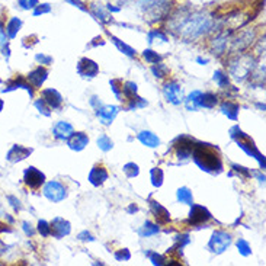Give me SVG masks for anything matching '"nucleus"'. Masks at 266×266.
I'll return each mask as SVG.
<instances>
[{
  "mask_svg": "<svg viewBox=\"0 0 266 266\" xmlns=\"http://www.w3.org/2000/svg\"><path fill=\"white\" fill-rule=\"evenodd\" d=\"M214 25V19L204 12H195L182 16L181 22L174 27V31L185 39H195L208 32Z\"/></svg>",
  "mask_w": 266,
  "mask_h": 266,
  "instance_id": "nucleus-1",
  "label": "nucleus"
},
{
  "mask_svg": "<svg viewBox=\"0 0 266 266\" xmlns=\"http://www.w3.org/2000/svg\"><path fill=\"white\" fill-rule=\"evenodd\" d=\"M191 156L193 157V162L199 166L202 170H205L208 173H220L223 170V162H221L220 153L211 144L196 143Z\"/></svg>",
  "mask_w": 266,
  "mask_h": 266,
  "instance_id": "nucleus-2",
  "label": "nucleus"
},
{
  "mask_svg": "<svg viewBox=\"0 0 266 266\" xmlns=\"http://www.w3.org/2000/svg\"><path fill=\"white\" fill-rule=\"evenodd\" d=\"M230 136H231L233 140H236V143L239 144L240 148H243L249 156L256 157L257 160H259V163L262 165V167H265V159L259 153V150L255 146V143L250 140L248 134H245L239 127H233V128L230 129Z\"/></svg>",
  "mask_w": 266,
  "mask_h": 266,
  "instance_id": "nucleus-3",
  "label": "nucleus"
},
{
  "mask_svg": "<svg viewBox=\"0 0 266 266\" xmlns=\"http://www.w3.org/2000/svg\"><path fill=\"white\" fill-rule=\"evenodd\" d=\"M231 245V236L226 231H215L210 239V243H208V248L211 249L212 253L215 255H220L223 252H226L227 249L230 248Z\"/></svg>",
  "mask_w": 266,
  "mask_h": 266,
  "instance_id": "nucleus-4",
  "label": "nucleus"
},
{
  "mask_svg": "<svg viewBox=\"0 0 266 266\" xmlns=\"http://www.w3.org/2000/svg\"><path fill=\"white\" fill-rule=\"evenodd\" d=\"M24 182L31 189H38V188H41V185L46 184V174L41 170H38L37 167L31 166V167L25 169V172H24Z\"/></svg>",
  "mask_w": 266,
  "mask_h": 266,
  "instance_id": "nucleus-5",
  "label": "nucleus"
},
{
  "mask_svg": "<svg viewBox=\"0 0 266 266\" xmlns=\"http://www.w3.org/2000/svg\"><path fill=\"white\" fill-rule=\"evenodd\" d=\"M44 195L51 202H60L67 196V191H65V188L60 182L51 181V182H48L44 186Z\"/></svg>",
  "mask_w": 266,
  "mask_h": 266,
  "instance_id": "nucleus-6",
  "label": "nucleus"
},
{
  "mask_svg": "<svg viewBox=\"0 0 266 266\" xmlns=\"http://www.w3.org/2000/svg\"><path fill=\"white\" fill-rule=\"evenodd\" d=\"M166 96V101L173 103V105H179L181 102H184V92L181 89V84L176 82H169L163 89Z\"/></svg>",
  "mask_w": 266,
  "mask_h": 266,
  "instance_id": "nucleus-7",
  "label": "nucleus"
},
{
  "mask_svg": "<svg viewBox=\"0 0 266 266\" xmlns=\"http://www.w3.org/2000/svg\"><path fill=\"white\" fill-rule=\"evenodd\" d=\"M211 212L208 211L205 207L192 204V210L189 212V223L192 226H198V224H202V223H207L208 220H211Z\"/></svg>",
  "mask_w": 266,
  "mask_h": 266,
  "instance_id": "nucleus-8",
  "label": "nucleus"
},
{
  "mask_svg": "<svg viewBox=\"0 0 266 266\" xmlns=\"http://www.w3.org/2000/svg\"><path fill=\"white\" fill-rule=\"evenodd\" d=\"M50 226H51V234L54 237H57V239H61L64 236H69L70 231H72L70 223L64 220V218H61V217H55L54 220L50 223Z\"/></svg>",
  "mask_w": 266,
  "mask_h": 266,
  "instance_id": "nucleus-9",
  "label": "nucleus"
},
{
  "mask_svg": "<svg viewBox=\"0 0 266 266\" xmlns=\"http://www.w3.org/2000/svg\"><path fill=\"white\" fill-rule=\"evenodd\" d=\"M77 72L82 77H89L92 79L99 73V65L96 64L91 58H82L77 64Z\"/></svg>",
  "mask_w": 266,
  "mask_h": 266,
  "instance_id": "nucleus-10",
  "label": "nucleus"
},
{
  "mask_svg": "<svg viewBox=\"0 0 266 266\" xmlns=\"http://www.w3.org/2000/svg\"><path fill=\"white\" fill-rule=\"evenodd\" d=\"M42 101L50 106V109H60L63 105V96L55 89H44L41 92Z\"/></svg>",
  "mask_w": 266,
  "mask_h": 266,
  "instance_id": "nucleus-11",
  "label": "nucleus"
},
{
  "mask_svg": "<svg viewBox=\"0 0 266 266\" xmlns=\"http://www.w3.org/2000/svg\"><path fill=\"white\" fill-rule=\"evenodd\" d=\"M47 77H48V70L46 67H37L35 70H32L28 74L27 80L34 89H39L42 86V83L47 80Z\"/></svg>",
  "mask_w": 266,
  "mask_h": 266,
  "instance_id": "nucleus-12",
  "label": "nucleus"
},
{
  "mask_svg": "<svg viewBox=\"0 0 266 266\" xmlns=\"http://www.w3.org/2000/svg\"><path fill=\"white\" fill-rule=\"evenodd\" d=\"M118 112H120V109L117 106H114V105H105L102 108H98L96 115H98V118L101 120L103 125H109L110 122L115 120V117L118 115Z\"/></svg>",
  "mask_w": 266,
  "mask_h": 266,
  "instance_id": "nucleus-13",
  "label": "nucleus"
},
{
  "mask_svg": "<svg viewBox=\"0 0 266 266\" xmlns=\"http://www.w3.org/2000/svg\"><path fill=\"white\" fill-rule=\"evenodd\" d=\"M67 144L72 150H76V151H82L84 147L89 144V137L84 134V132H74L67 138Z\"/></svg>",
  "mask_w": 266,
  "mask_h": 266,
  "instance_id": "nucleus-14",
  "label": "nucleus"
},
{
  "mask_svg": "<svg viewBox=\"0 0 266 266\" xmlns=\"http://www.w3.org/2000/svg\"><path fill=\"white\" fill-rule=\"evenodd\" d=\"M31 153H32L31 148H27V147L16 144V146H13L12 148H10L6 159H8L9 162H12V163H16V162H20V160L27 159Z\"/></svg>",
  "mask_w": 266,
  "mask_h": 266,
  "instance_id": "nucleus-15",
  "label": "nucleus"
},
{
  "mask_svg": "<svg viewBox=\"0 0 266 266\" xmlns=\"http://www.w3.org/2000/svg\"><path fill=\"white\" fill-rule=\"evenodd\" d=\"M108 179V172L103 166H93L91 173H89V181L93 186H101L105 181Z\"/></svg>",
  "mask_w": 266,
  "mask_h": 266,
  "instance_id": "nucleus-16",
  "label": "nucleus"
},
{
  "mask_svg": "<svg viewBox=\"0 0 266 266\" xmlns=\"http://www.w3.org/2000/svg\"><path fill=\"white\" fill-rule=\"evenodd\" d=\"M150 208H151V212L153 215L156 217L157 223L160 224H166L170 221V214L166 210L163 205H160L157 201H150Z\"/></svg>",
  "mask_w": 266,
  "mask_h": 266,
  "instance_id": "nucleus-17",
  "label": "nucleus"
},
{
  "mask_svg": "<svg viewBox=\"0 0 266 266\" xmlns=\"http://www.w3.org/2000/svg\"><path fill=\"white\" fill-rule=\"evenodd\" d=\"M218 102L217 95H214L211 92L199 93L198 96V108H204V109H212Z\"/></svg>",
  "mask_w": 266,
  "mask_h": 266,
  "instance_id": "nucleus-18",
  "label": "nucleus"
},
{
  "mask_svg": "<svg viewBox=\"0 0 266 266\" xmlns=\"http://www.w3.org/2000/svg\"><path fill=\"white\" fill-rule=\"evenodd\" d=\"M73 134V127L72 124L64 122V121H60L57 122V125L54 127V137L58 140H67Z\"/></svg>",
  "mask_w": 266,
  "mask_h": 266,
  "instance_id": "nucleus-19",
  "label": "nucleus"
},
{
  "mask_svg": "<svg viewBox=\"0 0 266 266\" xmlns=\"http://www.w3.org/2000/svg\"><path fill=\"white\" fill-rule=\"evenodd\" d=\"M24 25V22H22V19L18 18V16H12V18L6 22V34H8V38L9 39H13V38H16L18 35V32L20 31V28Z\"/></svg>",
  "mask_w": 266,
  "mask_h": 266,
  "instance_id": "nucleus-20",
  "label": "nucleus"
},
{
  "mask_svg": "<svg viewBox=\"0 0 266 266\" xmlns=\"http://www.w3.org/2000/svg\"><path fill=\"white\" fill-rule=\"evenodd\" d=\"M15 89H25V91L29 93L31 98L34 96V87H32L25 79H22V77H18L16 80L10 82L9 84L6 86V89H3V92H10V91H15Z\"/></svg>",
  "mask_w": 266,
  "mask_h": 266,
  "instance_id": "nucleus-21",
  "label": "nucleus"
},
{
  "mask_svg": "<svg viewBox=\"0 0 266 266\" xmlns=\"http://www.w3.org/2000/svg\"><path fill=\"white\" fill-rule=\"evenodd\" d=\"M239 109L240 106L236 103V102L226 101L223 105H221V110H223V114L227 115V118H230V120L233 121L237 120V117H239Z\"/></svg>",
  "mask_w": 266,
  "mask_h": 266,
  "instance_id": "nucleus-22",
  "label": "nucleus"
},
{
  "mask_svg": "<svg viewBox=\"0 0 266 266\" xmlns=\"http://www.w3.org/2000/svg\"><path fill=\"white\" fill-rule=\"evenodd\" d=\"M138 140H140V143L141 144H144L147 147H151V148H154L160 144V140L157 137L156 134H153V132H150V131H141L140 134H138Z\"/></svg>",
  "mask_w": 266,
  "mask_h": 266,
  "instance_id": "nucleus-23",
  "label": "nucleus"
},
{
  "mask_svg": "<svg viewBox=\"0 0 266 266\" xmlns=\"http://www.w3.org/2000/svg\"><path fill=\"white\" fill-rule=\"evenodd\" d=\"M5 25H6V24L0 19V51L6 55V58H9V38H8V34H6V28H5Z\"/></svg>",
  "mask_w": 266,
  "mask_h": 266,
  "instance_id": "nucleus-24",
  "label": "nucleus"
},
{
  "mask_svg": "<svg viewBox=\"0 0 266 266\" xmlns=\"http://www.w3.org/2000/svg\"><path fill=\"white\" fill-rule=\"evenodd\" d=\"M91 12H92V15L95 16V18L98 19V20H101L102 24H109V22H112V16L109 18L108 10L103 9L102 6L92 5V6H91Z\"/></svg>",
  "mask_w": 266,
  "mask_h": 266,
  "instance_id": "nucleus-25",
  "label": "nucleus"
},
{
  "mask_svg": "<svg viewBox=\"0 0 266 266\" xmlns=\"http://www.w3.org/2000/svg\"><path fill=\"white\" fill-rule=\"evenodd\" d=\"M255 38V34H253V31H246V32H243L241 34V37L237 38V39H234L233 41V44H234V50H241V48H245V47H248L250 42H252V39Z\"/></svg>",
  "mask_w": 266,
  "mask_h": 266,
  "instance_id": "nucleus-26",
  "label": "nucleus"
},
{
  "mask_svg": "<svg viewBox=\"0 0 266 266\" xmlns=\"http://www.w3.org/2000/svg\"><path fill=\"white\" fill-rule=\"evenodd\" d=\"M157 233H159V226L150 223V221H146L144 226L140 229V236H143V237H150V236H154Z\"/></svg>",
  "mask_w": 266,
  "mask_h": 266,
  "instance_id": "nucleus-27",
  "label": "nucleus"
},
{
  "mask_svg": "<svg viewBox=\"0 0 266 266\" xmlns=\"http://www.w3.org/2000/svg\"><path fill=\"white\" fill-rule=\"evenodd\" d=\"M110 39H112V42L117 46V48L120 50V51H122L124 54H127V55H136V50L132 48V47H129L127 46L125 42H122L121 39H118L117 37H114V35H110Z\"/></svg>",
  "mask_w": 266,
  "mask_h": 266,
  "instance_id": "nucleus-28",
  "label": "nucleus"
},
{
  "mask_svg": "<svg viewBox=\"0 0 266 266\" xmlns=\"http://www.w3.org/2000/svg\"><path fill=\"white\" fill-rule=\"evenodd\" d=\"M199 91H195L192 92L185 101V106H186V109L188 110H196L198 109V96H199Z\"/></svg>",
  "mask_w": 266,
  "mask_h": 266,
  "instance_id": "nucleus-29",
  "label": "nucleus"
},
{
  "mask_svg": "<svg viewBox=\"0 0 266 266\" xmlns=\"http://www.w3.org/2000/svg\"><path fill=\"white\" fill-rule=\"evenodd\" d=\"M178 201L181 204H188V205H192L193 204V198H192V192L188 189V188H181L178 191Z\"/></svg>",
  "mask_w": 266,
  "mask_h": 266,
  "instance_id": "nucleus-30",
  "label": "nucleus"
},
{
  "mask_svg": "<svg viewBox=\"0 0 266 266\" xmlns=\"http://www.w3.org/2000/svg\"><path fill=\"white\" fill-rule=\"evenodd\" d=\"M214 82L217 83L221 89H226L230 84L229 76L224 73V72H221V70H217V72L214 73Z\"/></svg>",
  "mask_w": 266,
  "mask_h": 266,
  "instance_id": "nucleus-31",
  "label": "nucleus"
},
{
  "mask_svg": "<svg viewBox=\"0 0 266 266\" xmlns=\"http://www.w3.org/2000/svg\"><path fill=\"white\" fill-rule=\"evenodd\" d=\"M150 174H151V184H153V186H156V188L162 186V184H163V176H165L163 170L159 169V167H154V169H151Z\"/></svg>",
  "mask_w": 266,
  "mask_h": 266,
  "instance_id": "nucleus-32",
  "label": "nucleus"
},
{
  "mask_svg": "<svg viewBox=\"0 0 266 266\" xmlns=\"http://www.w3.org/2000/svg\"><path fill=\"white\" fill-rule=\"evenodd\" d=\"M143 57H144V60H146L148 64H159L160 61H162V55H159L157 53H154L153 50H146L144 53H143Z\"/></svg>",
  "mask_w": 266,
  "mask_h": 266,
  "instance_id": "nucleus-33",
  "label": "nucleus"
},
{
  "mask_svg": "<svg viewBox=\"0 0 266 266\" xmlns=\"http://www.w3.org/2000/svg\"><path fill=\"white\" fill-rule=\"evenodd\" d=\"M98 147L101 148L102 151H109L110 148L114 147V143H112V140H110L106 134H102L101 137L98 138Z\"/></svg>",
  "mask_w": 266,
  "mask_h": 266,
  "instance_id": "nucleus-34",
  "label": "nucleus"
},
{
  "mask_svg": "<svg viewBox=\"0 0 266 266\" xmlns=\"http://www.w3.org/2000/svg\"><path fill=\"white\" fill-rule=\"evenodd\" d=\"M53 10L50 3H38L35 6V9H32V15L34 16H41V15H47Z\"/></svg>",
  "mask_w": 266,
  "mask_h": 266,
  "instance_id": "nucleus-35",
  "label": "nucleus"
},
{
  "mask_svg": "<svg viewBox=\"0 0 266 266\" xmlns=\"http://www.w3.org/2000/svg\"><path fill=\"white\" fill-rule=\"evenodd\" d=\"M148 42L151 44V42H154V39H160L162 42H167V37H166L165 32H162L160 29H153V31H150L148 32Z\"/></svg>",
  "mask_w": 266,
  "mask_h": 266,
  "instance_id": "nucleus-36",
  "label": "nucleus"
},
{
  "mask_svg": "<svg viewBox=\"0 0 266 266\" xmlns=\"http://www.w3.org/2000/svg\"><path fill=\"white\" fill-rule=\"evenodd\" d=\"M110 87H112V91L115 93V96L118 98V101H124V99H122V87H124L122 80H120V79L110 80Z\"/></svg>",
  "mask_w": 266,
  "mask_h": 266,
  "instance_id": "nucleus-37",
  "label": "nucleus"
},
{
  "mask_svg": "<svg viewBox=\"0 0 266 266\" xmlns=\"http://www.w3.org/2000/svg\"><path fill=\"white\" fill-rule=\"evenodd\" d=\"M38 3H39V0H18V2H16L18 8L22 10L35 9V6H37Z\"/></svg>",
  "mask_w": 266,
  "mask_h": 266,
  "instance_id": "nucleus-38",
  "label": "nucleus"
},
{
  "mask_svg": "<svg viewBox=\"0 0 266 266\" xmlns=\"http://www.w3.org/2000/svg\"><path fill=\"white\" fill-rule=\"evenodd\" d=\"M38 231L41 233L42 237L50 236V234H51V226H50V223H47L46 220L39 221V223H38Z\"/></svg>",
  "mask_w": 266,
  "mask_h": 266,
  "instance_id": "nucleus-39",
  "label": "nucleus"
},
{
  "mask_svg": "<svg viewBox=\"0 0 266 266\" xmlns=\"http://www.w3.org/2000/svg\"><path fill=\"white\" fill-rule=\"evenodd\" d=\"M237 249H239V252L243 256H249L252 253V249H250L249 243L245 239H239V241H237Z\"/></svg>",
  "mask_w": 266,
  "mask_h": 266,
  "instance_id": "nucleus-40",
  "label": "nucleus"
},
{
  "mask_svg": "<svg viewBox=\"0 0 266 266\" xmlns=\"http://www.w3.org/2000/svg\"><path fill=\"white\" fill-rule=\"evenodd\" d=\"M138 166L136 163H127V165L124 166V173L127 174L128 178H136L138 176Z\"/></svg>",
  "mask_w": 266,
  "mask_h": 266,
  "instance_id": "nucleus-41",
  "label": "nucleus"
},
{
  "mask_svg": "<svg viewBox=\"0 0 266 266\" xmlns=\"http://www.w3.org/2000/svg\"><path fill=\"white\" fill-rule=\"evenodd\" d=\"M151 72H153V74L156 77H165L166 74H167V67L165 64H162V63H159V64L153 65Z\"/></svg>",
  "mask_w": 266,
  "mask_h": 266,
  "instance_id": "nucleus-42",
  "label": "nucleus"
},
{
  "mask_svg": "<svg viewBox=\"0 0 266 266\" xmlns=\"http://www.w3.org/2000/svg\"><path fill=\"white\" fill-rule=\"evenodd\" d=\"M35 106H37V109L42 114V115H46V117H50L51 115V112H50V106L47 105L46 102L42 101V99H38L37 102H35Z\"/></svg>",
  "mask_w": 266,
  "mask_h": 266,
  "instance_id": "nucleus-43",
  "label": "nucleus"
},
{
  "mask_svg": "<svg viewBox=\"0 0 266 266\" xmlns=\"http://www.w3.org/2000/svg\"><path fill=\"white\" fill-rule=\"evenodd\" d=\"M129 257H131V255H129L128 249H121V250H118V252L115 253V259H117V260H120V262L129 260Z\"/></svg>",
  "mask_w": 266,
  "mask_h": 266,
  "instance_id": "nucleus-44",
  "label": "nucleus"
},
{
  "mask_svg": "<svg viewBox=\"0 0 266 266\" xmlns=\"http://www.w3.org/2000/svg\"><path fill=\"white\" fill-rule=\"evenodd\" d=\"M150 259H151V263L153 265H163L166 260L165 257L162 256V255H159V253H147Z\"/></svg>",
  "mask_w": 266,
  "mask_h": 266,
  "instance_id": "nucleus-45",
  "label": "nucleus"
},
{
  "mask_svg": "<svg viewBox=\"0 0 266 266\" xmlns=\"http://www.w3.org/2000/svg\"><path fill=\"white\" fill-rule=\"evenodd\" d=\"M35 60H37L38 63H41L42 65H50L53 63V58H51L50 55L46 54H37L35 55Z\"/></svg>",
  "mask_w": 266,
  "mask_h": 266,
  "instance_id": "nucleus-46",
  "label": "nucleus"
},
{
  "mask_svg": "<svg viewBox=\"0 0 266 266\" xmlns=\"http://www.w3.org/2000/svg\"><path fill=\"white\" fill-rule=\"evenodd\" d=\"M77 239L84 240V241H86V240H87V241H93V240H95V237H93L91 233H87V231H82V233H80V234L77 236Z\"/></svg>",
  "mask_w": 266,
  "mask_h": 266,
  "instance_id": "nucleus-47",
  "label": "nucleus"
},
{
  "mask_svg": "<svg viewBox=\"0 0 266 266\" xmlns=\"http://www.w3.org/2000/svg\"><path fill=\"white\" fill-rule=\"evenodd\" d=\"M22 226H24V230H25L27 236H31V237H32V236H34V233H35V231H34V229H32V226H31L29 223H27V221H25V223H24Z\"/></svg>",
  "mask_w": 266,
  "mask_h": 266,
  "instance_id": "nucleus-48",
  "label": "nucleus"
},
{
  "mask_svg": "<svg viewBox=\"0 0 266 266\" xmlns=\"http://www.w3.org/2000/svg\"><path fill=\"white\" fill-rule=\"evenodd\" d=\"M65 2H69V3H72L73 6H76V8H79V9L82 10H87L86 8H84V5H83L80 0H65Z\"/></svg>",
  "mask_w": 266,
  "mask_h": 266,
  "instance_id": "nucleus-49",
  "label": "nucleus"
},
{
  "mask_svg": "<svg viewBox=\"0 0 266 266\" xmlns=\"http://www.w3.org/2000/svg\"><path fill=\"white\" fill-rule=\"evenodd\" d=\"M8 199L12 202V207H13L15 210H19V208H20V202H19V199L13 198V196H8Z\"/></svg>",
  "mask_w": 266,
  "mask_h": 266,
  "instance_id": "nucleus-50",
  "label": "nucleus"
},
{
  "mask_svg": "<svg viewBox=\"0 0 266 266\" xmlns=\"http://www.w3.org/2000/svg\"><path fill=\"white\" fill-rule=\"evenodd\" d=\"M106 10H108V12H120L121 8H115V6H112V5H108V6H106Z\"/></svg>",
  "mask_w": 266,
  "mask_h": 266,
  "instance_id": "nucleus-51",
  "label": "nucleus"
},
{
  "mask_svg": "<svg viewBox=\"0 0 266 266\" xmlns=\"http://www.w3.org/2000/svg\"><path fill=\"white\" fill-rule=\"evenodd\" d=\"M198 63H201V64H205V63H207V60H202V58H198Z\"/></svg>",
  "mask_w": 266,
  "mask_h": 266,
  "instance_id": "nucleus-52",
  "label": "nucleus"
},
{
  "mask_svg": "<svg viewBox=\"0 0 266 266\" xmlns=\"http://www.w3.org/2000/svg\"><path fill=\"white\" fill-rule=\"evenodd\" d=\"M3 106H5V102L0 99V110H3Z\"/></svg>",
  "mask_w": 266,
  "mask_h": 266,
  "instance_id": "nucleus-53",
  "label": "nucleus"
},
{
  "mask_svg": "<svg viewBox=\"0 0 266 266\" xmlns=\"http://www.w3.org/2000/svg\"><path fill=\"white\" fill-rule=\"evenodd\" d=\"M124 2H125V0H124Z\"/></svg>",
  "mask_w": 266,
  "mask_h": 266,
  "instance_id": "nucleus-54",
  "label": "nucleus"
}]
</instances>
